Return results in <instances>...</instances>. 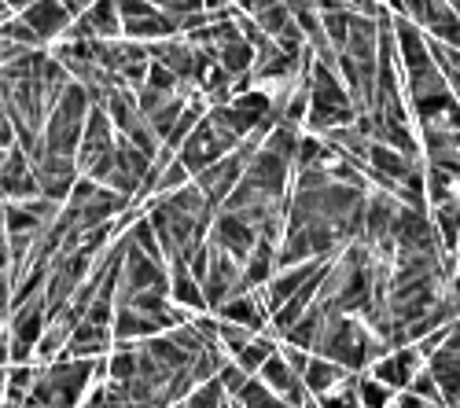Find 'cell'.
<instances>
[{
	"label": "cell",
	"instance_id": "cell-1",
	"mask_svg": "<svg viewBox=\"0 0 460 408\" xmlns=\"http://www.w3.org/2000/svg\"><path fill=\"white\" fill-rule=\"evenodd\" d=\"M93 110V96L82 82H70L66 92L56 100V107L49 110L45 118V152L52 155H70L78 159V143H82V133H85V118Z\"/></svg>",
	"mask_w": 460,
	"mask_h": 408
},
{
	"label": "cell",
	"instance_id": "cell-2",
	"mask_svg": "<svg viewBox=\"0 0 460 408\" xmlns=\"http://www.w3.org/2000/svg\"><path fill=\"white\" fill-rule=\"evenodd\" d=\"M217 250H225V254H233L236 262L243 265L247 257H251V250H254V243H258V229L251 225L247 217H240V213H233V210H221L217 206V213H214V221H210V236H207Z\"/></svg>",
	"mask_w": 460,
	"mask_h": 408
},
{
	"label": "cell",
	"instance_id": "cell-3",
	"mask_svg": "<svg viewBox=\"0 0 460 408\" xmlns=\"http://www.w3.org/2000/svg\"><path fill=\"white\" fill-rule=\"evenodd\" d=\"M233 147H228V140L210 126V118L203 115V122L188 133V140L181 143V152H177V159L188 166V173L191 177H199L207 166H214L217 159H225Z\"/></svg>",
	"mask_w": 460,
	"mask_h": 408
},
{
	"label": "cell",
	"instance_id": "cell-4",
	"mask_svg": "<svg viewBox=\"0 0 460 408\" xmlns=\"http://www.w3.org/2000/svg\"><path fill=\"white\" fill-rule=\"evenodd\" d=\"M33 173H37V192H41L45 199H52V203H66V195L74 192V184H78V177H82V166L70 155L45 152L33 162Z\"/></svg>",
	"mask_w": 460,
	"mask_h": 408
},
{
	"label": "cell",
	"instance_id": "cell-5",
	"mask_svg": "<svg viewBox=\"0 0 460 408\" xmlns=\"http://www.w3.org/2000/svg\"><path fill=\"white\" fill-rule=\"evenodd\" d=\"M114 143H119V129H114L107 107L103 103H93L89 118H85L82 143H78V166H82V173H89L107 152H114Z\"/></svg>",
	"mask_w": 460,
	"mask_h": 408
},
{
	"label": "cell",
	"instance_id": "cell-6",
	"mask_svg": "<svg viewBox=\"0 0 460 408\" xmlns=\"http://www.w3.org/2000/svg\"><path fill=\"white\" fill-rule=\"evenodd\" d=\"M19 19L37 33V41L41 45H56L66 37V30L74 26V15L66 12L63 0H33L30 8L19 12Z\"/></svg>",
	"mask_w": 460,
	"mask_h": 408
},
{
	"label": "cell",
	"instance_id": "cell-7",
	"mask_svg": "<svg viewBox=\"0 0 460 408\" xmlns=\"http://www.w3.org/2000/svg\"><path fill=\"white\" fill-rule=\"evenodd\" d=\"M66 37H82V41H114V37H122L119 4H114V0H96L93 8H85L78 19H74Z\"/></svg>",
	"mask_w": 460,
	"mask_h": 408
},
{
	"label": "cell",
	"instance_id": "cell-8",
	"mask_svg": "<svg viewBox=\"0 0 460 408\" xmlns=\"http://www.w3.org/2000/svg\"><path fill=\"white\" fill-rule=\"evenodd\" d=\"M243 169H247V159H240V152H228L225 159H217L214 166H207V169L196 177V184H199V192H203L214 206H221L228 195L236 192V184L243 180Z\"/></svg>",
	"mask_w": 460,
	"mask_h": 408
},
{
	"label": "cell",
	"instance_id": "cell-9",
	"mask_svg": "<svg viewBox=\"0 0 460 408\" xmlns=\"http://www.w3.org/2000/svg\"><path fill=\"white\" fill-rule=\"evenodd\" d=\"M217 320L225 324H240L247 331H265V320H270V309H265L258 291H236L233 299H225L217 309H210Z\"/></svg>",
	"mask_w": 460,
	"mask_h": 408
},
{
	"label": "cell",
	"instance_id": "cell-10",
	"mask_svg": "<svg viewBox=\"0 0 460 408\" xmlns=\"http://www.w3.org/2000/svg\"><path fill=\"white\" fill-rule=\"evenodd\" d=\"M170 302L181 306L184 313H207V294L199 276L188 269L184 257H170Z\"/></svg>",
	"mask_w": 460,
	"mask_h": 408
},
{
	"label": "cell",
	"instance_id": "cell-11",
	"mask_svg": "<svg viewBox=\"0 0 460 408\" xmlns=\"http://www.w3.org/2000/svg\"><path fill=\"white\" fill-rule=\"evenodd\" d=\"M428 368H431V376L446 397V408H453L460 401V353L453 350H438L428 357Z\"/></svg>",
	"mask_w": 460,
	"mask_h": 408
},
{
	"label": "cell",
	"instance_id": "cell-12",
	"mask_svg": "<svg viewBox=\"0 0 460 408\" xmlns=\"http://www.w3.org/2000/svg\"><path fill=\"white\" fill-rule=\"evenodd\" d=\"M350 372L342 364H335V360H328V357H310V368L302 372V383H305V390H310V397H324L328 390H335L342 379H347Z\"/></svg>",
	"mask_w": 460,
	"mask_h": 408
},
{
	"label": "cell",
	"instance_id": "cell-13",
	"mask_svg": "<svg viewBox=\"0 0 460 408\" xmlns=\"http://www.w3.org/2000/svg\"><path fill=\"white\" fill-rule=\"evenodd\" d=\"M277 350H280V346H277V343H273L270 335H265V331H258V335H254V339H251V343H247V346H243V350H240V353H236L233 360H236V364L243 368V372L258 376V372H261V364L270 360V357H273Z\"/></svg>",
	"mask_w": 460,
	"mask_h": 408
},
{
	"label": "cell",
	"instance_id": "cell-14",
	"mask_svg": "<svg viewBox=\"0 0 460 408\" xmlns=\"http://www.w3.org/2000/svg\"><path fill=\"white\" fill-rule=\"evenodd\" d=\"M428 45H431V56H435V63H438V70H442V78L449 82L453 96L460 100V48L442 45V41H435V37H428Z\"/></svg>",
	"mask_w": 460,
	"mask_h": 408
},
{
	"label": "cell",
	"instance_id": "cell-15",
	"mask_svg": "<svg viewBox=\"0 0 460 408\" xmlns=\"http://www.w3.org/2000/svg\"><path fill=\"white\" fill-rule=\"evenodd\" d=\"M354 386H358L361 408H391V401H394V394H398V390H391L387 383H379L372 372H368V376H358Z\"/></svg>",
	"mask_w": 460,
	"mask_h": 408
},
{
	"label": "cell",
	"instance_id": "cell-16",
	"mask_svg": "<svg viewBox=\"0 0 460 408\" xmlns=\"http://www.w3.org/2000/svg\"><path fill=\"white\" fill-rule=\"evenodd\" d=\"M0 37H4L8 45H19V48H45L41 41H37V33H33L19 15L0 19Z\"/></svg>",
	"mask_w": 460,
	"mask_h": 408
},
{
	"label": "cell",
	"instance_id": "cell-17",
	"mask_svg": "<svg viewBox=\"0 0 460 408\" xmlns=\"http://www.w3.org/2000/svg\"><path fill=\"white\" fill-rule=\"evenodd\" d=\"M225 397L228 394H225L221 379H210V383H199L184 397V408H225Z\"/></svg>",
	"mask_w": 460,
	"mask_h": 408
},
{
	"label": "cell",
	"instance_id": "cell-18",
	"mask_svg": "<svg viewBox=\"0 0 460 408\" xmlns=\"http://www.w3.org/2000/svg\"><path fill=\"white\" fill-rule=\"evenodd\" d=\"M391 408H431V401H424V397L412 394V390H398L394 401H391Z\"/></svg>",
	"mask_w": 460,
	"mask_h": 408
}]
</instances>
